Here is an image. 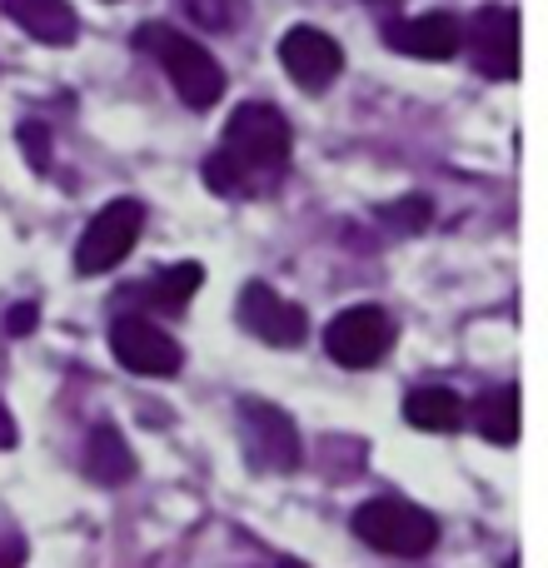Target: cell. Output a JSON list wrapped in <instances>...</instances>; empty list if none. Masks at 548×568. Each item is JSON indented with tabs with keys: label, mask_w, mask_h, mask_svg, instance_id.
Here are the masks:
<instances>
[{
	"label": "cell",
	"mask_w": 548,
	"mask_h": 568,
	"mask_svg": "<svg viewBox=\"0 0 548 568\" xmlns=\"http://www.w3.org/2000/svg\"><path fill=\"white\" fill-rule=\"evenodd\" d=\"M284 165H290V120L274 105L245 100L230 115L220 150L205 160V185L215 195H255L284 175Z\"/></svg>",
	"instance_id": "obj_1"
},
{
	"label": "cell",
	"mask_w": 548,
	"mask_h": 568,
	"mask_svg": "<svg viewBox=\"0 0 548 568\" xmlns=\"http://www.w3.org/2000/svg\"><path fill=\"white\" fill-rule=\"evenodd\" d=\"M140 50H150V55L165 65L170 85H175V95L185 100L190 110H210L220 105V95H225V70H220V60L210 55L200 40L180 36V30L170 26H140Z\"/></svg>",
	"instance_id": "obj_2"
},
{
	"label": "cell",
	"mask_w": 548,
	"mask_h": 568,
	"mask_svg": "<svg viewBox=\"0 0 548 568\" xmlns=\"http://www.w3.org/2000/svg\"><path fill=\"white\" fill-rule=\"evenodd\" d=\"M349 529L359 534L369 549L394 554V559H424L439 544V519L409 499H369L354 509Z\"/></svg>",
	"instance_id": "obj_3"
},
{
	"label": "cell",
	"mask_w": 548,
	"mask_h": 568,
	"mask_svg": "<svg viewBox=\"0 0 548 568\" xmlns=\"http://www.w3.org/2000/svg\"><path fill=\"white\" fill-rule=\"evenodd\" d=\"M240 444H245L250 464L270 474H294L304 464V444L300 429L284 409H274L265 399H245L240 404Z\"/></svg>",
	"instance_id": "obj_4"
},
{
	"label": "cell",
	"mask_w": 548,
	"mask_h": 568,
	"mask_svg": "<svg viewBox=\"0 0 548 568\" xmlns=\"http://www.w3.org/2000/svg\"><path fill=\"white\" fill-rule=\"evenodd\" d=\"M140 230H145V205L140 200H110L95 220L85 225L75 245V270L80 275H105L135 250Z\"/></svg>",
	"instance_id": "obj_5"
},
{
	"label": "cell",
	"mask_w": 548,
	"mask_h": 568,
	"mask_svg": "<svg viewBox=\"0 0 548 568\" xmlns=\"http://www.w3.org/2000/svg\"><path fill=\"white\" fill-rule=\"evenodd\" d=\"M389 344H394V324L379 304H354V310L334 314L329 329H324V349L344 369H374L389 354Z\"/></svg>",
	"instance_id": "obj_6"
},
{
	"label": "cell",
	"mask_w": 548,
	"mask_h": 568,
	"mask_svg": "<svg viewBox=\"0 0 548 568\" xmlns=\"http://www.w3.org/2000/svg\"><path fill=\"white\" fill-rule=\"evenodd\" d=\"M110 349L125 364L130 374H145V379H175L185 354H180L175 334H165L160 324H150L145 314H120L110 324Z\"/></svg>",
	"instance_id": "obj_7"
},
{
	"label": "cell",
	"mask_w": 548,
	"mask_h": 568,
	"mask_svg": "<svg viewBox=\"0 0 548 568\" xmlns=\"http://www.w3.org/2000/svg\"><path fill=\"white\" fill-rule=\"evenodd\" d=\"M469 60L489 80H519V10L514 6H484L464 30Z\"/></svg>",
	"instance_id": "obj_8"
},
{
	"label": "cell",
	"mask_w": 548,
	"mask_h": 568,
	"mask_svg": "<svg viewBox=\"0 0 548 568\" xmlns=\"http://www.w3.org/2000/svg\"><path fill=\"white\" fill-rule=\"evenodd\" d=\"M280 65L290 70V80L300 90L319 95L344 70V50H339V40L324 36L319 26H294V30H284V40H280Z\"/></svg>",
	"instance_id": "obj_9"
},
{
	"label": "cell",
	"mask_w": 548,
	"mask_h": 568,
	"mask_svg": "<svg viewBox=\"0 0 548 568\" xmlns=\"http://www.w3.org/2000/svg\"><path fill=\"white\" fill-rule=\"evenodd\" d=\"M240 324H245L255 339L274 344V349H294V344H304V334H309L304 310L294 300H284L280 290H270V284H245V294H240Z\"/></svg>",
	"instance_id": "obj_10"
},
{
	"label": "cell",
	"mask_w": 548,
	"mask_h": 568,
	"mask_svg": "<svg viewBox=\"0 0 548 568\" xmlns=\"http://www.w3.org/2000/svg\"><path fill=\"white\" fill-rule=\"evenodd\" d=\"M384 45L399 50L414 60H454L464 50V26L449 10H429V16H409V20H389L379 30Z\"/></svg>",
	"instance_id": "obj_11"
},
{
	"label": "cell",
	"mask_w": 548,
	"mask_h": 568,
	"mask_svg": "<svg viewBox=\"0 0 548 568\" xmlns=\"http://www.w3.org/2000/svg\"><path fill=\"white\" fill-rule=\"evenodd\" d=\"M6 16L40 45H70L75 40V10L70 0H6Z\"/></svg>",
	"instance_id": "obj_12"
},
{
	"label": "cell",
	"mask_w": 548,
	"mask_h": 568,
	"mask_svg": "<svg viewBox=\"0 0 548 568\" xmlns=\"http://www.w3.org/2000/svg\"><path fill=\"white\" fill-rule=\"evenodd\" d=\"M85 474L95 484H125L135 479V454H130V444L120 439L115 424H95L85 439Z\"/></svg>",
	"instance_id": "obj_13"
},
{
	"label": "cell",
	"mask_w": 548,
	"mask_h": 568,
	"mask_svg": "<svg viewBox=\"0 0 548 568\" xmlns=\"http://www.w3.org/2000/svg\"><path fill=\"white\" fill-rule=\"evenodd\" d=\"M404 419L424 434H454L464 424V399L454 389H444V384H424V389H414L404 399Z\"/></svg>",
	"instance_id": "obj_14"
},
{
	"label": "cell",
	"mask_w": 548,
	"mask_h": 568,
	"mask_svg": "<svg viewBox=\"0 0 548 568\" xmlns=\"http://www.w3.org/2000/svg\"><path fill=\"white\" fill-rule=\"evenodd\" d=\"M474 424L489 444H514L519 439V384H504V389H489L479 404H474Z\"/></svg>",
	"instance_id": "obj_15"
},
{
	"label": "cell",
	"mask_w": 548,
	"mask_h": 568,
	"mask_svg": "<svg viewBox=\"0 0 548 568\" xmlns=\"http://www.w3.org/2000/svg\"><path fill=\"white\" fill-rule=\"evenodd\" d=\"M200 284H205V270H200L195 260H185V265L160 270L155 284H150V300H155L160 310H185V304L195 300Z\"/></svg>",
	"instance_id": "obj_16"
},
{
	"label": "cell",
	"mask_w": 548,
	"mask_h": 568,
	"mask_svg": "<svg viewBox=\"0 0 548 568\" xmlns=\"http://www.w3.org/2000/svg\"><path fill=\"white\" fill-rule=\"evenodd\" d=\"M180 6L200 30H215V36H225L245 20V0H180Z\"/></svg>",
	"instance_id": "obj_17"
},
{
	"label": "cell",
	"mask_w": 548,
	"mask_h": 568,
	"mask_svg": "<svg viewBox=\"0 0 548 568\" xmlns=\"http://www.w3.org/2000/svg\"><path fill=\"white\" fill-rule=\"evenodd\" d=\"M384 225H394L399 235H414V230H424V225H429V200L409 195V200H399V205H389V210H384Z\"/></svg>",
	"instance_id": "obj_18"
},
{
	"label": "cell",
	"mask_w": 548,
	"mask_h": 568,
	"mask_svg": "<svg viewBox=\"0 0 548 568\" xmlns=\"http://www.w3.org/2000/svg\"><path fill=\"white\" fill-rule=\"evenodd\" d=\"M16 135H20V150H26L30 165H35V170H50V130L40 125V120H26Z\"/></svg>",
	"instance_id": "obj_19"
},
{
	"label": "cell",
	"mask_w": 548,
	"mask_h": 568,
	"mask_svg": "<svg viewBox=\"0 0 548 568\" xmlns=\"http://www.w3.org/2000/svg\"><path fill=\"white\" fill-rule=\"evenodd\" d=\"M6 329L16 334V339H26V334L35 329V304H16V310H10V320H6Z\"/></svg>",
	"instance_id": "obj_20"
},
{
	"label": "cell",
	"mask_w": 548,
	"mask_h": 568,
	"mask_svg": "<svg viewBox=\"0 0 548 568\" xmlns=\"http://www.w3.org/2000/svg\"><path fill=\"white\" fill-rule=\"evenodd\" d=\"M26 564V544L20 534H0V568H20Z\"/></svg>",
	"instance_id": "obj_21"
},
{
	"label": "cell",
	"mask_w": 548,
	"mask_h": 568,
	"mask_svg": "<svg viewBox=\"0 0 548 568\" xmlns=\"http://www.w3.org/2000/svg\"><path fill=\"white\" fill-rule=\"evenodd\" d=\"M16 439V429H10V419H6V409H0V444H10Z\"/></svg>",
	"instance_id": "obj_22"
},
{
	"label": "cell",
	"mask_w": 548,
	"mask_h": 568,
	"mask_svg": "<svg viewBox=\"0 0 548 568\" xmlns=\"http://www.w3.org/2000/svg\"><path fill=\"white\" fill-rule=\"evenodd\" d=\"M369 6H394V0H369Z\"/></svg>",
	"instance_id": "obj_23"
},
{
	"label": "cell",
	"mask_w": 548,
	"mask_h": 568,
	"mask_svg": "<svg viewBox=\"0 0 548 568\" xmlns=\"http://www.w3.org/2000/svg\"><path fill=\"white\" fill-rule=\"evenodd\" d=\"M509 568H519V559H509Z\"/></svg>",
	"instance_id": "obj_24"
},
{
	"label": "cell",
	"mask_w": 548,
	"mask_h": 568,
	"mask_svg": "<svg viewBox=\"0 0 548 568\" xmlns=\"http://www.w3.org/2000/svg\"><path fill=\"white\" fill-rule=\"evenodd\" d=\"M284 568H300V564H284Z\"/></svg>",
	"instance_id": "obj_25"
}]
</instances>
